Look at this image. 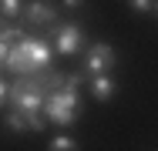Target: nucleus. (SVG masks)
Instances as JSON below:
<instances>
[{
	"instance_id": "1",
	"label": "nucleus",
	"mask_w": 158,
	"mask_h": 151,
	"mask_svg": "<svg viewBox=\"0 0 158 151\" xmlns=\"http://www.w3.org/2000/svg\"><path fill=\"white\" fill-rule=\"evenodd\" d=\"M44 118L47 121H54V124H74V121L81 118V111H84V104H81V91H51L47 97H44Z\"/></svg>"
},
{
	"instance_id": "2",
	"label": "nucleus",
	"mask_w": 158,
	"mask_h": 151,
	"mask_svg": "<svg viewBox=\"0 0 158 151\" xmlns=\"http://www.w3.org/2000/svg\"><path fill=\"white\" fill-rule=\"evenodd\" d=\"M114 64H118V54H114V47L111 44H104V40H98L88 47V54H84V77L91 81V77H101V74H111L114 71Z\"/></svg>"
},
{
	"instance_id": "3",
	"label": "nucleus",
	"mask_w": 158,
	"mask_h": 151,
	"mask_svg": "<svg viewBox=\"0 0 158 151\" xmlns=\"http://www.w3.org/2000/svg\"><path fill=\"white\" fill-rule=\"evenodd\" d=\"M54 51L64 54V57H74V54H81V44H84V30L77 27V24H71V20H57L54 27Z\"/></svg>"
},
{
	"instance_id": "4",
	"label": "nucleus",
	"mask_w": 158,
	"mask_h": 151,
	"mask_svg": "<svg viewBox=\"0 0 158 151\" xmlns=\"http://www.w3.org/2000/svg\"><path fill=\"white\" fill-rule=\"evenodd\" d=\"M54 17H57V10H54L51 0H27L20 20H27V27H54L57 24Z\"/></svg>"
},
{
	"instance_id": "5",
	"label": "nucleus",
	"mask_w": 158,
	"mask_h": 151,
	"mask_svg": "<svg viewBox=\"0 0 158 151\" xmlns=\"http://www.w3.org/2000/svg\"><path fill=\"white\" fill-rule=\"evenodd\" d=\"M20 44H24V51H27V57H31V64H34V74L51 67V57H54V51H51V44H47V40H40V37L27 34Z\"/></svg>"
},
{
	"instance_id": "6",
	"label": "nucleus",
	"mask_w": 158,
	"mask_h": 151,
	"mask_svg": "<svg viewBox=\"0 0 158 151\" xmlns=\"http://www.w3.org/2000/svg\"><path fill=\"white\" fill-rule=\"evenodd\" d=\"M7 131H14V134H24V131H44V118H40V111H14L10 108V114H7Z\"/></svg>"
},
{
	"instance_id": "7",
	"label": "nucleus",
	"mask_w": 158,
	"mask_h": 151,
	"mask_svg": "<svg viewBox=\"0 0 158 151\" xmlns=\"http://www.w3.org/2000/svg\"><path fill=\"white\" fill-rule=\"evenodd\" d=\"M91 94H94L101 104H108V101H114V94H118V84H114V77L111 74H101V77H91Z\"/></svg>"
},
{
	"instance_id": "8",
	"label": "nucleus",
	"mask_w": 158,
	"mask_h": 151,
	"mask_svg": "<svg viewBox=\"0 0 158 151\" xmlns=\"http://www.w3.org/2000/svg\"><path fill=\"white\" fill-rule=\"evenodd\" d=\"M24 17V0H0V20H20Z\"/></svg>"
},
{
	"instance_id": "9",
	"label": "nucleus",
	"mask_w": 158,
	"mask_h": 151,
	"mask_svg": "<svg viewBox=\"0 0 158 151\" xmlns=\"http://www.w3.org/2000/svg\"><path fill=\"white\" fill-rule=\"evenodd\" d=\"M47 151H77V141L67 138V134H61V138H54V141L47 145Z\"/></svg>"
},
{
	"instance_id": "10",
	"label": "nucleus",
	"mask_w": 158,
	"mask_h": 151,
	"mask_svg": "<svg viewBox=\"0 0 158 151\" xmlns=\"http://www.w3.org/2000/svg\"><path fill=\"white\" fill-rule=\"evenodd\" d=\"M131 10H138V14H152L155 10V0H125Z\"/></svg>"
},
{
	"instance_id": "11",
	"label": "nucleus",
	"mask_w": 158,
	"mask_h": 151,
	"mask_svg": "<svg viewBox=\"0 0 158 151\" xmlns=\"http://www.w3.org/2000/svg\"><path fill=\"white\" fill-rule=\"evenodd\" d=\"M7 54H10V44L0 37V67H7Z\"/></svg>"
},
{
	"instance_id": "12",
	"label": "nucleus",
	"mask_w": 158,
	"mask_h": 151,
	"mask_svg": "<svg viewBox=\"0 0 158 151\" xmlns=\"http://www.w3.org/2000/svg\"><path fill=\"white\" fill-rule=\"evenodd\" d=\"M7 94H10V84H3V81H0V108L7 104Z\"/></svg>"
},
{
	"instance_id": "13",
	"label": "nucleus",
	"mask_w": 158,
	"mask_h": 151,
	"mask_svg": "<svg viewBox=\"0 0 158 151\" xmlns=\"http://www.w3.org/2000/svg\"><path fill=\"white\" fill-rule=\"evenodd\" d=\"M81 3H84V0H64V7H67V10H77Z\"/></svg>"
},
{
	"instance_id": "14",
	"label": "nucleus",
	"mask_w": 158,
	"mask_h": 151,
	"mask_svg": "<svg viewBox=\"0 0 158 151\" xmlns=\"http://www.w3.org/2000/svg\"><path fill=\"white\" fill-rule=\"evenodd\" d=\"M155 10H158V3H155Z\"/></svg>"
}]
</instances>
